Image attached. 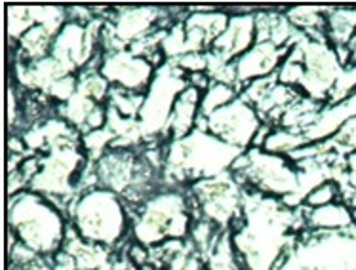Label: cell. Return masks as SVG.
I'll return each instance as SVG.
<instances>
[{"label": "cell", "mask_w": 356, "mask_h": 270, "mask_svg": "<svg viewBox=\"0 0 356 270\" xmlns=\"http://www.w3.org/2000/svg\"><path fill=\"white\" fill-rule=\"evenodd\" d=\"M242 153L244 151L200 130H195L187 137L168 141L162 169V177H166L164 187L183 189L200 179L227 174Z\"/></svg>", "instance_id": "obj_1"}, {"label": "cell", "mask_w": 356, "mask_h": 270, "mask_svg": "<svg viewBox=\"0 0 356 270\" xmlns=\"http://www.w3.org/2000/svg\"><path fill=\"white\" fill-rule=\"evenodd\" d=\"M67 219L82 240L92 246L115 249L131 240V217L120 194L103 187L84 190L74 198Z\"/></svg>", "instance_id": "obj_2"}, {"label": "cell", "mask_w": 356, "mask_h": 270, "mask_svg": "<svg viewBox=\"0 0 356 270\" xmlns=\"http://www.w3.org/2000/svg\"><path fill=\"white\" fill-rule=\"evenodd\" d=\"M69 226L65 212L35 190H23L8 200V230L37 255L59 253Z\"/></svg>", "instance_id": "obj_3"}, {"label": "cell", "mask_w": 356, "mask_h": 270, "mask_svg": "<svg viewBox=\"0 0 356 270\" xmlns=\"http://www.w3.org/2000/svg\"><path fill=\"white\" fill-rule=\"evenodd\" d=\"M128 212L131 240L149 249L168 240H187L195 223L193 198L177 187H160L145 204Z\"/></svg>", "instance_id": "obj_4"}, {"label": "cell", "mask_w": 356, "mask_h": 270, "mask_svg": "<svg viewBox=\"0 0 356 270\" xmlns=\"http://www.w3.org/2000/svg\"><path fill=\"white\" fill-rule=\"evenodd\" d=\"M187 86V74L175 65V61H166L156 69L138 118L143 143H168V124L172 110Z\"/></svg>", "instance_id": "obj_5"}, {"label": "cell", "mask_w": 356, "mask_h": 270, "mask_svg": "<svg viewBox=\"0 0 356 270\" xmlns=\"http://www.w3.org/2000/svg\"><path fill=\"white\" fill-rule=\"evenodd\" d=\"M204 118H206V132L240 151H248L252 146L255 133L263 124L257 110L240 95L227 107Z\"/></svg>", "instance_id": "obj_6"}, {"label": "cell", "mask_w": 356, "mask_h": 270, "mask_svg": "<svg viewBox=\"0 0 356 270\" xmlns=\"http://www.w3.org/2000/svg\"><path fill=\"white\" fill-rule=\"evenodd\" d=\"M99 71L107 78L111 88L128 90V92H138V94H145L156 74V69L145 58L136 56L128 48L103 53Z\"/></svg>", "instance_id": "obj_7"}, {"label": "cell", "mask_w": 356, "mask_h": 270, "mask_svg": "<svg viewBox=\"0 0 356 270\" xmlns=\"http://www.w3.org/2000/svg\"><path fill=\"white\" fill-rule=\"evenodd\" d=\"M164 12L159 8L136 6V8H111L107 12V25L113 31V35L124 48H130L134 42H138L153 31L159 29V23Z\"/></svg>", "instance_id": "obj_8"}, {"label": "cell", "mask_w": 356, "mask_h": 270, "mask_svg": "<svg viewBox=\"0 0 356 270\" xmlns=\"http://www.w3.org/2000/svg\"><path fill=\"white\" fill-rule=\"evenodd\" d=\"M290 48H278L270 42H255L246 53L234 61L236 69V88L238 92L246 88L250 82L270 76L278 71Z\"/></svg>", "instance_id": "obj_9"}, {"label": "cell", "mask_w": 356, "mask_h": 270, "mask_svg": "<svg viewBox=\"0 0 356 270\" xmlns=\"http://www.w3.org/2000/svg\"><path fill=\"white\" fill-rule=\"evenodd\" d=\"M255 44V12H234L223 35L211 44L210 51L229 63L246 53Z\"/></svg>", "instance_id": "obj_10"}, {"label": "cell", "mask_w": 356, "mask_h": 270, "mask_svg": "<svg viewBox=\"0 0 356 270\" xmlns=\"http://www.w3.org/2000/svg\"><path fill=\"white\" fill-rule=\"evenodd\" d=\"M301 208L305 215V228L314 233L345 234L356 225L355 213L345 202H334V204L314 208V210H309L305 205Z\"/></svg>", "instance_id": "obj_11"}, {"label": "cell", "mask_w": 356, "mask_h": 270, "mask_svg": "<svg viewBox=\"0 0 356 270\" xmlns=\"http://www.w3.org/2000/svg\"><path fill=\"white\" fill-rule=\"evenodd\" d=\"M200 101H202V92L195 86H187L181 95L177 97L175 107L170 117L168 124V141L187 137L189 133L197 130V120L200 117Z\"/></svg>", "instance_id": "obj_12"}, {"label": "cell", "mask_w": 356, "mask_h": 270, "mask_svg": "<svg viewBox=\"0 0 356 270\" xmlns=\"http://www.w3.org/2000/svg\"><path fill=\"white\" fill-rule=\"evenodd\" d=\"M326 40L334 48L353 46L356 40V6L326 8Z\"/></svg>", "instance_id": "obj_13"}, {"label": "cell", "mask_w": 356, "mask_h": 270, "mask_svg": "<svg viewBox=\"0 0 356 270\" xmlns=\"http://www.w3.org/2000/svg\"><path fill=\"white\" fill-rule=\"evenodd\" d=\"M305 145H309L305 133L293 132V130H286V128L277 126V128H273V132L265 141L263 151L278 154V156H290V154H293L298 149Z\"/></svg>", "instance_id": "obj_14"}, {"label": "cell", "mask_w": 356, "mask_h": 270, "mask_svg": "<svg viewBox=\"0 0 356 270\" xmlns=\"http://www.w3.org/2000/svg\"><path fill=\"white\" fill-rule=\"evenodd\" d=\"M240 95L236 86L223 84V82H211L206 92H202L200 101V117H210L216 110L223 109L229 103H233Z\"/></svg>", "instance_id": "obj_15"}, {"label": "cell", "mask_w": 356, "mask_h": 270, "mask_svg": "<svg viewBox=\"0 0 356 270\" xmlns=\"http://www.w3.org/2000/svg\"><path fill=\"white\" fill-rule=\"evenodd\" d=\"M143 103H145V94L128 92V90H120V88H111L107 107L117 110L120 117L138 120Z\"/></svg>", "instance_id": "obj_16"}, {"label": "cell", "mask_w": 356, "mask_h": 270, "mask_svg": "<svg viewBox=\"0 0 356 270\" xmlns=\"http://www.w3.org/2000/svg\"><path fill=\"white\" fill-rule=\"evenodd\" d=\"M356 94V65H345L341 73L337 74L332 92L327 95L326 105H339V103L347 101L350 95Z\"/></svg>", "instance_id": "obj_17"}, {"label": "cell", "mask_w": 356, "mask_h": 270, "mask_svg": "<svg viewBox=\"0 0 356 270\" xmlns=\"http://www.w3.org/2000/svg\"><path fill=\"white\" fill-rule=\"evenodd\" d=\"M334 202H343L341 187L335 179H327L307 194L303 205L309 210H314V208H322V205L334 204Z\"/></svg>", "instance_id": "obj_18"}, {"label": "cell", "mask_w": 356, "mask_h": 270, "mask_svg": "<svg viewBox=\"0 0 356 270\" xmlns=\"http://www.w3.org/2000/svg\"><path fill=\"white\" fill-rule=\"evenodd\" d=\"M305 65L301 61H293V59H284V63L278 67L277 78L284 86H290V88H301V84L305 81Z\"/></svg>", "instance_id": "obj_19"}]
</instances>
